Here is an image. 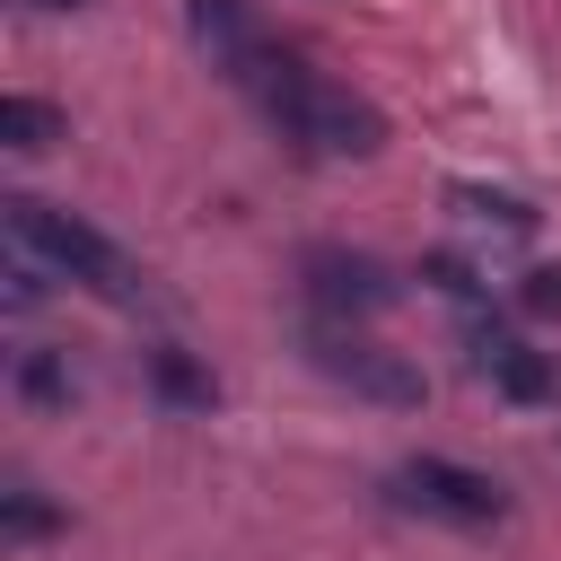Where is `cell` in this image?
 <instances>
[{
    "label": "cell",
    "instance_id": "cell-1",
    "mask_svg": "<svg viewBox=\"0 0 561 561\" xmlns=\"http://www.w3.org/2000/svg\"><path fill=\"white\" fill-rule=\"evenodd\" d=\"M237 88H245V96L263 105V123H272L280 140H298L307 158H377V149H386V114H377L368 96H351L342 79L307 70L298 53H263Z\"/></svg>",
    "mask_w": 561,
    "mask_h": 561
},
{
    "label": "cell",
    "instance_id": "cell-2",
    "mask_svg": "<svg viewBox=\"0 0 561 561\" xmlns=\"http://www.w3.org/2000/svg\"><path fill=\"white\" fill-rule=\"evenodd\" d=\"M0 210H9V237H18V254H35L44 272H61V280H79L88 298H114V307H131V298H140V272H131V254H123L105 228H88L79 210H61V202H35V193H9Z\"/></svg>",
    "mask_w": 561,
    "mask_h": 561
},
{
    "label": "cell",
    "instance_id": "cell-3",
    "mask_svg": "<svg viewBox=\"0 0 561 561\" xmlns=\"http://www.w3.org/2000/svg\"><path fill=\"white\" fill-rule=\"evenodd\" d=\"M386 491H394V508H412L430 526H465V535L508 517V482H491L482 465H456V456H403L386 473Z\"/></svg>",
    "mask_w": 561,
    "mask_h": 561
},
{
    "label": "cell",
    "instance_id": "cell-4",
    "mask_svg": "<svg viewBox=\"0 0 561 561\" xmlns=\"http://www.w3.org/2000/svg\"><path fill=\"white\" fill-rule=\"evenodd\" d=\"M307 359H316V377L351 386L359 403H394V412H412V403L430 394L421 368H412L403 351H386V342H368V333H351V324H316V333H307Z\"/></svg>",
    "mask_w": 561,
    "mask_h": 561
},
{
    "label": "cell",
    "instance_id": "cell-5",
    "mask_svg": "<svg viewBox=\"0 0 561 561\" xmlns=\"http://www.w3.org/2000/svg\"><path fill=\"white\" fill-rule=\"evenodd\" d=\"M298 280H307V307H316L324 324H368V316L394 307V272H386L377 254H351V245H316V254L298 263Z\"/></svg>",
    "mask_w": 561,
    "mask_h": 561
},
{
    "label": "cell",
    "instance_id": "cell-6",
    "mask_svg": "<svg viewBox=\"0 0 561 561\" xmlns=\"http://www.w3.org/2000/svg\"><path fill=\"white\" fill-rule=\"evenodd\" d=\"M473 359H482V377L508 394V403H561V359L552 351H535V342H508V333H473Z\"/></svg>",
    "mask_w": 561,
    "mask_h": 561
},
{
    "label": "cell",
    "instance_id": "cell-7",
    "mask_svg": "<svg viewBox=\"0 0 561 561\" xmlns=\"http://www.w3.org/2000/svg\"><path fill=\"white\" fill-rule=\"evenodd\" d=\"M184 18H193V35H202V53L228 70V79H245L272 44H263V26H254V9L245 0H184Z\"/></svg>",
    "mask_w": 561,
    "mask_h": 561
},
{
    "label": "cell",
    "instance_id": "cell-8",
    "mask_svg": "<svg viewBox=\"0 0 561 561\" xmlns=\"http://www.w3.org/2000/svg\"><path fill=\"white\" fill-rule=\"evenodd\" d=\"M149 386H158L167 412H210V403H219V377H210L184 342H149Z\"/></svg>",
    "mask_w": 561,
    "mask_h": 561
},
{
    "label": "cell",
    "instance_id": "cell-9",
    "mask_svg": "<svg viewBox=\"0 0 561 561\" xmlns=\"http://www.w3.org/2000/svg\"><path fill=\"white\" fill-rule=\"evenodd\" d=\"M70 123H61V105L53 96H0V140L18 149V158H35V149H53Z\"/></svg>",
    "mask_w": 561,
    "mask_h": 561
},
{
    "label": "cell",
    "instance_id": "cell-10",
    "mask_svg": "<svg viewBox=\"0 0 561 561\" xmlns=\"http://www.w3.org/2000/svg\"><path fill=\"white\" fill-rule=\"evenodd\" d=\"M18 394H26L35 412H70L79 377H70V359H61V351H18Z\"/></svg>",
    "mask_w": 561,
    "mask_h": 561
},
{
    "label": "cell",
    "instance_id": "cell-11",
    "mask_svg": "<svg viewBox=\"0 0 561 561\" xmlns=\"http://www.w3.org/2000/svg\"><path fill=\"white\" fill-rule=\"evenodd\" d=\"M447 202H456L465 219H482V228H508V237H535V219H543L535 202H517V193H491V184H456Z\"/></svg>",
    "mask_w": 561,
    "mask_h": 561
},
{
    "label": "cell",
    "instance_id": "cell-12",
    "mask_svg": "<svg viewBox=\"0 0 561 561\" xmlns=\"http://www.w3.org/2000/svg\"><path fill=\"white\" fill-rule=\"evenodd\" d=\"M53 526H61V508H53L35 482H9V491H0V535H9V543H44Z\"/></svg>",
    "mask_w": 561,
    "mask_h": 561
},
{
    "label": "cell",
    "instance_id": "cell-13",
    "mask_svg": "<svg viewBox=\"0 0 561 561\" xmlns=\"http://www.w3.org/2000/svg\"><path fill=\"white\" fill-rule=\"evenodd\" d=\"M421 280H430L438 298H456V307H482V272H473L465 254H430V263H421Z\"/></svg>",
    "mask_w": 561,
    "mask_h": 561
},
{
    "label": "cell",
    "instance_id": "cell-14",
    "mask_svg": "<svg viewBox=\"0 0 561 561\" xmlns=\"http://www.w3.org/2000/svg\"><path fill=\"white\" fill-rule=\"evenodd\" d=\"M517 307H526V316H561V263H535V272L517 280Z\"/></svg>",
    "mask_w": 561,
    "mask_h": 561
},
{
    "label": "cell",
    "instance_id": "cell-15",
    "mask_svg": "<svg viewBox=\"0 0 561 561\" xmlns=\"http://www.w3.org/2000/svg\"><path fill=\"white\" fill-rule=\"evenodd\" d=\"M35 298H44V272H35V254H26V263H18V272H9V307H18V316H26V307H35Z\"/></svg>",
    "mask_w": 561,
    "mask_h": 561
},
{
    "label": "cell",
    "instance_id": "cell-16",
    "mask_svg": "<svg viewBox=\"0 0 561 561\" xmlns=\"http://www.w3.org/2000/svg\"><path fill=\"white\" fill-rule=\"evenodd\" d=\"M35 9H79V0H35Z\"/></svg>",
    "mask_w": 561,
    "mask_h": 561
}]
</instances>
